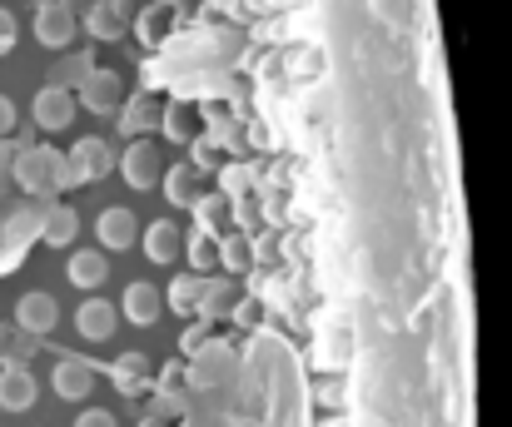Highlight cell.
Here are the masks:
<instances>
[{"instance_id":"obj_28","label":"cell","mask_w":512,"mask_h":427,"mask_svg":"<svg viewBox=\"0 0 512 427\" xmlns=\"http://www.w3.org/2000/svg\"><path fill=\"white\" fill-rule=\"evenodd\" d=\"M40 343H45V338H35V333H25V328H0V353H5V363H30V358L40 353Z\"/></svg>"},{"instance_id":"obj_10","label":"cell","mask_w":512,"mask_h":427,"mask_svg":"<svg viewBox=\"0 0 512 427\" xmlns=\"http://www.w3.org/2000/svg\"><path fill=\"white\" fill-rule=\"evenodd\" d=\"M80 30H85L90 40H105V45L125 40V35H130V0H95V5L85 10Z\"/></svg>"},{"instance_id":"obj_21","label":"cell","mask_w":512,"mask_h":427,"mask_svg":"<svg viewBox=\"0 0 512 427\" xmlns=\"http://www.w3.org/2000/svg\"><path fill=\"white\" fill-rule=\"evenodd\" d=\"M95 70V55L90 50H60V60L50 65V85H60V90H80V80Z\"/></svg>"},{"instance_id":"obj_40","label":"cell","mask_w":512,"mask_h":427,"mask_svg":"<svg viewBox=\"0 0 512 427\" xmlns=\"http://www.w3.org/2000/svg\"><path fill=\"white\" fill-rule=\"evenodd\" d=\"M155 5H179V0H155Z\"/></svg>"},{"instance_id":"obj_4","label":"cell","mask_w":512,"mask_h":427,"mask_svg":"<svg viewBox=\"0 0 512 427\" xmlns=\"http://www.w3.org/2000/svg\"><path fill=\"white\" fill-rule=\"evenodd\" d=\"M75 105L80 110H90V115H120V105H125V80H120V70H90L85 80H80V90H75Z\"/></svg>"},{"instance_id":"obj_8","label":"cell","mask_w":512,"mask_h":427,"mask_svg":"<svg viewBox=\"0 0 512 427\" xmlns=\"http://www.w3.org/2000/svg\"><path fill=\"white\" fill-rule=\"evenodd\" d=\"M75 333L85 343H110L120 333V308L110 298H100V293H85L80 308H75Z\"/></svg>"},{"instance_id":"obj_7","label":"cell","mask_w":512,"mask_h":427,"mask_svg":"<svg viewBox=\"0 0 512 427\" xmlns=\"http://www.w3.org/2000/svg\"><path fill=\"white\" fill-rule=\"evenodd\" d=\"M95 239H100L105 254H125V249H135V244H140V219H135V209H125V204L100 209V214H95Z\"/></svg>"},{"instance_id":"obj_15","label":"cell","mask_w":512,"mask_h":427,"mask_svg":"<svg viewBox=\"0 0 512 427\" xmlns=\"http://www.w3.org/2000/svg\"><path fill=\"white\" fill-rule=\"evenodd\" d=\"M75 239H80V214L70 204H60V199H45L40 204V244L75 249Z\"/></svg>"},{"instance_id":"obj_5","label":"cell","mask_w":512,"mask_h":427,"mask_svg":"<svg viewBox=\"0 0 512 427\" xmlns=\"http://www.w3.org/2000/svg\"><path fill=\"white\" fill-rule=\"evenodd\" d=\"M115 174H120L130 189H155L160 174H165V159H160V149H155L150 140H130L125 149H120Z\"/></svg>"},{"instance_id":"obj_34","label":"cell","mask_w":512,"mask_h":427,"mask_svg":"<svg viewBox=\"0 0 512 427\" xmlns=\"http://www.w3.org/2000/svg\"><path fill=\"white\" fill-rule=\"evenodd\" d=\"M15 40H20V25H15V15H10V10L0 5V60H5V55L15 50Z\"/></svg>"},{"instance_id":"obj_18","label":"cell","mask_w":512,"mask_h":427,"mask_svg":"<svg viewBox=\"0 0 512 427\" xmlns=\"http://www.w3.org/2000/svg\"><path fill=\"white\" fill-rule=\"evenodd\" d=\"M160 100L155 95H125V105H120V135H130V140H145V135H155L160 130Z\"/></svg>"},{"instance_id":"obj_19","label":"cell","mask_w":512,"mask_h":427,"mask_svg":"<svg viewBox=\"0 0 512 427\" xmlns=\"http://www.w3.org/2000/svg\"><path fill=\"white\" fill-rule=\"evenodd\" d=\"M160 189H165V199H170L174 209H194L199 204V174L189 169V164H170L165 174H160Z\"/></svg>"},{"instance_id":"obj_30","label":"cell","mask_w":512,"mask_h":427,"mask_svg":"<svg viewBox=\"0 0 512 427\" xmlns=\"http://www.w3.org/2000/svg\"><path fill=\"white\" fill-rule=\"evenodd\" d=\"M199 284H204L199 274H174V284L165 288V308H174L179 318H184V313H194V303H199Z\"/></svg>"},{"instance_id":"obj_9","label":"cell","mask_w":512,"mask_h":427,"mask_svg":"<svg viewBox=\"0 0 512 427\" xmlns=\"http://www.w3.org/2000/svg\"><path fill=\"white\" fill-rule=\"evenodd\" d=\"M55 323H60V303H55V293H45V288H25V293L15 298V328L45 338V333H55Z\"/></svg>"},{"instance_id":"obj_31","label":"cell","mask_w":512,"mask_h":427,"mask_svg":"<svg viewBox=\"0 0 512 427\" xmlns=\"http://www.w3.org/2000/svg\"><path fill=\"white\" fill-rule=\"evenodd\" d=\"M189 214H199V229L219 239V224H224V214H229V199H224V194H199V204H194Z\"/></svg>"},{"instance_id":"obj_17","label":"cell","mask_w":512,"mask_h":427,"mask_svg":"<svg viewBox=\"0 0 512 427\" xmlns=\"http://www.w3.org/2000/svg\"><path fill=\"white\" fill-rule=\"evenodd\" d=\"M160 313H165V293H160L155 284L135 279V284L125 288V298H120V318H125V323L150 328V323H160Z\"/></svg>"},{"instance_id":"obj_36","label":"cell","mask_w":512,"mask_h":427,"mask_svg":"<svg viewBox=\"0 0 512 427\" xmlns=\"http://www.w3.org/2000/svg\"><path fill=\"white\" fill-rule=\"evenodd\" d=\"M15 120H20L15 100H5V95H0V140H5V135H15Z\"/></svg>"},{"instance_id":"obj_37","label":"cell","mask_w":512,"mask_h":427,"mask_svg":"<svg viewBox=\"0 0 512 427\" xmlns=\"http://www.w3.org/2000/svg\"><path fill=\"white\" fill-rule=\"evenodd\" d=\"M209 15H244V0H209Z\"/></svg>"},{"instance_id":"obj_16","label":"cell","mask_w":512,"mask_h":427,"mask_svg":"<svg viewBox=\"0 0 512 427\" xmlns=\"http://www.w3.org/2000/svg\"><path fill=\"white\" fill-rule=\"evenodd\" d=\"M140 244H145V259L150 264L170 269V264H179V254H184V229L174 219H155V224L140 229Z\"/></svg>"},{"instance_id":"obj_20","label":"cell","mask_w":512,"mask_h":427,"mask_svg":"<svg viewBox=\"0 0 512 427\" xmlns=\"http://www.w3.org/2000/svg\"><path fill=\"white\" fill-rule=\"evenodd\" d=\"M130 30H135L145 45H165V35L174 30V10H170V5L145 0V10H140V15H130Z\"/></svg>"},{"instance_id":"obj_32","label":"cell","mask_w":512,"mask_h":427,"mask_svg":"<svg viewBox=\"0 0 512 427\" xmlns=\"http://www.w3.org/2000/svg\"><path fill=\"white\" fill-rule=\"evenodd\" d=\"M204 343H209V318H199V323H189V328L179 333V353H184V358H189V353H199Z\"/></svg>"},{"instance_id":"obj_29","label":"cell","mask_w":512,"mask_h":427,"mask_svg":"<svg viewBox=\"0 0 512 427\" xmlns=\"http://www.w3.org/2000/svg\"><path fill=\"white\" fill-rule=\"evenodd\" d=\"M184 149H189V169H194V174H214V169L224 164V144L214 140V135H194Z\"/></svg>"},{"instance_id":"obj_33","label":"cell","mask_w":512,"mask_h":427,"mask_svg":"<svg viewBox=\"0 0 512 427\" xmlns=\"http://www.w3.org/2000/svg\"><path fill=\"white\" fill-rule=\"evenodd\" d=\"M30 140H15V135H5L0 140V189L10 184V169H15V159H20V149H25Z\"/></svg>"},{"instance_id":"obj_2","label":"cell","mask_w":512,"mask_h":427,"mask_svg":"<svg viewBox=\"0 0 512 427\" xmlns=\"http://www.w3.org/2000/svg\"><path fill=\"white\" fill-rule=\"evenodd\" d=\"M115 164H120V149H115V144L100 140V135H85V140H75V149L65 154L60 189H85V184L115 174Z\"/></svg>"},{"instance_id":"obj_11","label":"cell","mask_w":512,"mask_h":427,"mask_svg":"<svg viewBox=\"0 0 512 427\" xmlns=\"http://www.w3.org/2000/svg\"><path fill=\"white\" fill-rule=\"evenodd\" d=\"M40 403V383L30 363H0V413H30Z\"/></svg>"},{"instance_id":"obj_26","label":"cell","mask_w":512,"mask_h":427,"mask_svg":"<svg viewBox=\"0 0 512 427\" xmlns=\"http://www.w3.org/2000/svg\"><path fill=\"white\" fill-rule=\"evenodd\" d=\"M160 135L174 144H189L194 135H199V125H194V110L184 105V100H174V105H165L160 110Z\"/></svg>"},{"instance_id":"obj_6","label":"cell","mask_w":512,"mask_h":427,"mask_svg":"<svg viewBox=\"0 0 512 427\" xmlns=\"http://www.w3.org/2000/svg\"><path fill=\"white\" fill-rule=\"evenodd\" d=\"M75 115H80V105H75V95L60 90V85H45V90L30 100V120H35V130H45V135H65V130L75 125Z\"/></svg>"},{"instance_id":"obj_23","label":"cell","mask_w":512,"mask_h":427,"mask_svg":"<svg viewBox=\"0 0 512 427\" xmlns=\"http://www.w3.org/2000/svg\"><path fill=\"white\" fill-rule=\"evenodd\" d=\"M110 378H115L120 393H145L150 388V358L145 353H120L115 368H110Z\"/></svg>"},{"instance_id":"obj_12","label":"cell","mask_w":512,"mask_h":427,"mask_svg":"<svg viewBox=\"0 0 512 427\" xmlns=\"http://www.w3.org/2000/svg\"><path fill=\"white\" fill-rule=\"evenodd\" d=\"M50 393H55L60 403H85V398L95 393V368H90L85 358H55V368H50Z\"/></svg>"},{"instance_id":"obj_35","label":"cell","mask_w":512,"mask_h":427,"mask_svg":"<svg viewBox=\"0 0 512 427\" xmlns=\"http://www.w3.org/2000/svg\"><path fill=\"white\" fill-rule=\"evenodd\" d=\"M75 427H120V423L105 408H85V413H75Z\"/></svg>"},{"instance_id":"obj_24","label":"cell","mask_w":512,"mask_h":427,"mask_svg":"<svg viewBox=\"0 0 512 427\" xmlns=\"http://www.w3.org/2000/svg\"><path fill=\"white\" fill-rule=\"evenodd\" d=\"M184 259H189V274H214L219 269V239L214 234H204V229H194L189 239H184Z\"/></svg>"},{"instance_id":"obj_25","label":"cell","mask_w":512,"mask_h":427,"mask_svg":"<svg viewBox=\"0 0 512 427\" xmlns=\"http://www.w3.org/2000/svg\"><path fill=\"white\" fill-rule=\"evenodd\" d=\"M229 303H234V288H229V274H224V279H209V274H204L194 313H199V318H224V313H229Z\"/></svg>"},{"instance_id":"obj_41","label":"cell","mask_w":512,"mask_h":427,"mask_svg":"<svg viewBox=\"0 0 512 427\" xmlns=\"http://www.w3.org/2000/svg\"><path fill=\"white\" fill-rule=\"evenodd\" d=\"M0 219H5V204H0Z\"/></svg>"},{"instance_id":"obj_22","label":"cell","mask_w":512,"mask_h":427,"mask_svg":"<svg viewBox=\"0 0 512 427\" xmlns=\"http://www.w3.org/2000/svg\"><path fill=\"white\" fill-rule=\"evenodd\" d=\"M254 239L249 234H219V269L224 274H254Z\"/></svg>"},{"instance_id":"obj_38","label":"cell","mask_w":512,"mask_h":427,"mask_svg":"<svg viewBox=\"0 0 512 427\" xmlns=\"http://www.w3.org/2000/svg\"><path fill=\"white\" fill-rule=\"evenodd\" d=\"M234 318H239V323H244V328H249V323H259V318H264V313H259V303H254V298H249V303H239V313H234Z\"/></svg>"},{"instance_id":"obj_39","label":"cell","mask_w":512,"mask_h":427,"mask_svg":"<svg viewBox=\"0 0 512 427\" xmlns=\"http://www.w3.org/2000/svg\"><path fill=\"white\" fill-rule=\"evenodd\" d=\"M140 427H170V418H160V413H150V418H140Z\"/></svg>"},{"instance_id":"obj_1","label":"cell","mask_w":512,"mask_h":427,"mask_svg":"<svg viewBox=\"0 0 512 427\" xmlns=\"http://www.w3.org/2000/svg\"><path fill=\"white\" fill-rule=\"evenodd\" d=\"M60 169H65V154L50 149V144H25L10 179L25 189V199H55L60 194Z\"/></svg>"},{"instance_id":"obj_14","label":"cell","mask_w":512,"mask_h":427,"mask_svg":"<svg viewBox=\"0 0 512 427\" xmlns=\"http://www.w3.org/2000/svg\"><path fill=\"white\" fill-rule=\"evenodd\" d=\"M105 279H110L105 249H70V259H65V284L75 288V293H100Z\"/></svg>"},{"instance_id":"obj_13","label":"cell","mask_w":512,"mask_h":427,"mask_svg":"<svg viewBox=\"0 0 512 427\" xmlns=\"http://www.w3.org/2000/svg\"><path fill=\"white\" fill-rule=\"evenodd\" d=\"M234 368V353L224 343H204L199 353H189V368H184V383L189 388H219Z\"/></svg>"},{"instance_id":"obj_3","label":"cell","mask_w":512,"mask_h":427,"mask_svg":"<svg viewBox=\"0 0 512 427\" xmlns=\"http://www.w3.org/2000/svg\"><path fill=\"white\" fill-rule=\"evenodd\" d=\"M35 40L45 50H75V35H80V15L70 0H40L35 5Z\"/></svg>"},{"instance_id":"obj_27","label":"cell","mask_w":512,"mask_h":427,"mask_svg":"<svg viewBox=\"0 0 512 427\" xmlns=\"http://www.w3.org/2000/svg\"><path fill=\"white\" fill-rule=\"evenodd\" d=\"M214 174H219V194H224L229 204H234V199H249V189H254V169H249V164L234 159V164H219Z\"/></svg>"}]
</instances>
